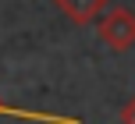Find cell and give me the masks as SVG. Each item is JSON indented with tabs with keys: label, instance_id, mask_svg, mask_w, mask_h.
<instances>
[{
	"label": "cell",
	"instance_id": "6da1fadb",
	"mask_svg": "<svg viewBox=\"0 0 135 124\" xmlns=\"http://www.w3.org/2000/svg\"><path fill=\"white\" fill-rule=\"evenodd\" d=\"M100 39L110 50H128L135 46V14L124 7H114L100 18Z\"/></svg>",
	"mask_w": 135,
	"mask_h": 124
},
{
	"label": "cell",
	"instance_id": "7a4b0ae2",
	"mask_svg": "<svg viewBox=\"0 0 135 124\" xmlns=\"http://www.w3.org/2000/svg\"><path fill=\"white\" fill-rule=\"evenodd\" d=\"M0 117H14V121H36V124H82L78 117H68V113H46V110H21V106H7V103H0Z\"/></svg>",
	"mask_w": 135,
	"mask_h": 124
},
{
	"label": "cell",
	"instance_id": "3957f363",
	"mask_svg": "<svg viewBox=\"0 0 135 124\" xmlns=\"http://www.w3.org/2000/svg\"><path fill=\"white\" fill-rule=\"evenodd\" d=\"M57 4H61V11H64L71 21L85 25V21H93L96 14L103 11V4H107V0H57Z\"/></svg>",
	"mask_w": 135,
	"mask_h": 124
},
{
	"label": "cell",
	"instance_id": "277c9868",
	"mask_svg": "<svg viewBox=\"0 0 135 124\" xmlns=\"http://www.w3.org/2000/svg\"><path fill=\"white\" fill-rule=\"evenodd\" d=\"M121 121H124V124H135V99H128V103H124V110H121Z\"/></svg>",
	"mask_w": 135,
	"mask_h": 124
}]
</instances>
